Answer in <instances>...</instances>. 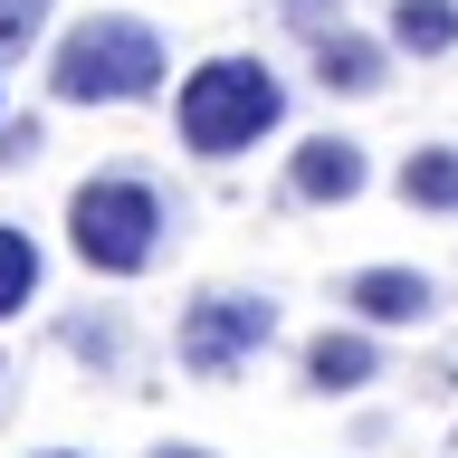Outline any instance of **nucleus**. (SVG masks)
I'll return each instance as SVG.
<instances>
[{
	"instance_id": "obj_1",
	"label": "nucleus",
	"mask_w": 458,
	"mask_h": 458,
	"mask_svg": "<svg viewBox=\"0 0 458 458\" xmlns=\"http://www.w3.org/2000/svg\"><path fill=\"white\" fill-rule=\"evenodd\" d=\"M277 124H286V77L267 57H249V48L200 57L191 77H182V96H172V134H182V153H200V163L258 153Z\"/></svg>"
},
{
	"instance_id": "obj_2",
	"label": "nucleus",
	"mask_w": 458,
	"mask_h": 458,
	"mask_svg": "<svg viewBox=\"0 0 458 458\" xmlns=\"http://www.w3.org/2000/svg\"><path fill=\"white\" fill-rule=\"evenodd\" d=\"M172 77L163 29L134 20V10H96L48 48V96L57 106H153Z\"/></svg>"
},
{
	"instance_id": "obj_3",
	"label": "nucleus",
	"mask_w": 458,
	"mask_h": 458,
	"mask_svg": "<svg viewBox=\"0 0 458 458\" xmlns=\"http://www.w3.org/2000/svg\"><path fill=\"white\" fill-rule=\"evenodd\" d=\"M163 239H172V200H163L153 172L106 163V172H86L77 191H67V249L96 277H143L163 258Z\"/></svg>"
},
{
	"instance_id": "obj_4",
	"label": "nucleus",
	"mask_w": 458,
	"mask_h": 458,
	"mask_svg": "<svg viewBox=\"0 0 458 458\" xmlns=\"http://www.w3.org/2000/svg\"><path fill=\"white\" fill-rule=\"evenodd\" d=\"M277 296H258V286H200L182 325H172V353L191 382H229V372H249L267 344H277Z\"/></svg>"
},
{
	"instance_id": "obj_5",
	"label": "nucleus",
	"mask_w": 458,
	"mask_h": 458,
	"mask_svg": "<svg viewBox=\"0 0 458 458\" xmlns=\"http://www.w3.org/2000/svg\"><path fill=\"white\" fill-rule=\"evenodd\" d=\"M286 191L306 200V210H344V200L372 191V153L353 134H306L286 153Z\"/></svg>"
},
{
	"instance_id": "obj_6",
	"label": "nucleus",
	"mask_w": 458,
	"mask_h": 458,
	"mask_svg": "<svg viewBox=\"0 0 458 458\" xmlns=\"http://www.w3.org/2000/svg\"><path fill=\"white\" fill-rule=\"evenodd\" d=\"M335 296H344L353 325H372V335H401V325H429V315H439V286H429L420 267H353Z\"/></svg>"
},
{
	"instance_id": "obj_7",
	"label": "nucleus",
	"mask_w": 458,
	"mask_h": 458,
	"mask_svg": "<svg viewBox=\"0 0 458 458\" xmlns=\"http://www.w3.org/2000/svg\"><path fill=\"white\" fill-rule=\"evenodd\" d=\"M363 382H382V335L372 325H325L306 344V392L344 401V392H363Z\"/></svg>"
},
{
	"instance_id": "obj_8",
	"label": "nucleus",
	"mask_w": 458,
	"mask_h": 458,
	"mask_svg": "<svg viewBox=\"0 0 458 458\" xmlns=\"http://www.w3.org/2000/svg\"><path fill=\"white\" fill-rule=\"evenodd\" d=\"M315 48V86L325 96H382L392 86V38H363V29H325V38H306Z\"/></svg>"
},
{
	"instance_id": "obj_9",
	"label": "nucleus",
	"mask_w": 458,
	"mask_h": 458,
	"mask_svg": "<svg viewBox=\"0 0 458 458\" xmlns=\"http://www.w3.org/2000/svg\"><path fill=\"white\" fill-rule=\"evenodd\" d=\"M401 210H429V220H458V143H411L392 172Z\"/></svg>"
},
{
	"instance_id": "obj_10",
	"label": "nucleus",
	"mask_w": 458,
	"mask_h": 458,
	"mask_svg": "<svg viewBox=\"0 0 458 458\" xmlns=\"http://www.w3.org/2000/svg\"><path fill=\"white\" fill-rule=\"evenodd\" d=\"M401 57H449L458 48V0H392V29H382Z\"/></svg>"
},
{
	"instance_id": "obj_11",
	"label": "nucleus",
	"mask_w": 458,
	"mask_h": 458,
	"mask_svg": "<svg viewBox=\"0 0 458 458\" xmlns=\"http://www.w3.org/2000/svg\"><path fill=\"white\" fill-rule=\"evenodd\" d=\"M38 277H48V258H38V239H29L20 220H0V325L38 306Z\"/></svg>"
},
{
	"instance_id": "obj_12",
	"label": "nucleus",
	"mask_w": 458,
	"mask_h": 458,
	"mask_svg": "<svg viewBox=\"0 0 458 458\" xmlns=\"http://www.w3.org/2000/svg\"><path fill=\"white\" fill-rule=\"evenodd\" d=\"M67 353H77V363H96V372H124V353H134V344H124V325H114V315H67Z\"/></svg>"
},
{
	"instance_id": "obj_13",
	"label": "nucleus",
	"mask_w": 458,
	"mask_h": 458,
	"mask_svg": "<svg viewBox=\"0 0 458 458\" xmlns=\"http://www.w3.org/2000/svg\"><path fill=\"white\" fill-rule=\"evenodd\" d=\"M38 20H48V0H0V57H20L38 38Z\"/></svg>"
},
{
	"instance_id": "obj_14",
	"label": "nucleus",
	"mask_w": 458,
	"mask_h": 458,
	"mask_svg": "<svg viewBox=\"0 0 458 458\" xmlns=\"http://www.w3.org/2000/svg\"><path fill=\"white\" fill-rule=\"evenodd\" d=\"M277 20L296 38H325V29H344V0H277Z\"/></svg>"
},
{
	"instance_id": "obj_15",
	"label": "nucleus",
	"mask_w": 458,
	"mask_h": 458,
	"mask_svg": "<svg viewBox=\"0 0 458 458\" xmlns=\"http://www.w3.org/2000/svg\"><path fill=\"white\" fill-rule=\"evenodd\" d=\"M38 153V124H0V163H29Z\"/></svg>"
},
{
	"instance_id": "obj_16",
	"label": "nucleus",
	"mask_w": 458,
	"mask_h": 458,
	"mask_svg": "<svg viewBox=\"0 0 458 458\" xmlns=\"http://www.w3.org/2000/svg\"><path fill=\"white\" fill-rule=\"evenodd\" d=\"M143 458H220V449H200V439H163V449H143Z\"/></svg>"
},
{
	"instance_id": "obj_17",
	"label": "nucleus",
	"mask_w": 458,
	"mask_h": 458,
	"mask_svg": "<svg viewBox=\"0 0 458 458\" xmlns=\"http://www.w3.org/2000/svg\"><path fill=\"white\" fill-rule=\"evenodd\" d=\"M0 392H10V353H0Z\"/></svg>"
},
{
	"instance_id": "obj_18",
	"label": "nucleus",
	"mask_w": 458,
	"mask_h": 458,
	"mask_svg": "<svg viewBox=\"0 0 458 458\" xmlns=\"http://www.w3.org/2000/svg\"><path fill=\"white\" fill-rule=\"evenodd\" d=\"M38 458H77V449H38Z\"/></svg>"
},
{
	"instance_id": "obj_19",
	"label": "nucleus",
	"mask_w": 458,
	"mask_h": 458,
	"mask_svg": "<svg viewBox=\"0 0 458 458\" xmlns=\"http://www.w3.org/2000/svg\"><path fill=\"white\" fill-rule=\"evenodd\" d=\"M0 124H10V114H0Z\"/></svg>"
}]
</instances>
